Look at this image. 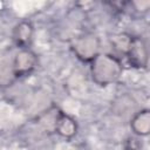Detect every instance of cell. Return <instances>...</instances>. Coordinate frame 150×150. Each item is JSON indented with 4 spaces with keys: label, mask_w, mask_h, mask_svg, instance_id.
<instances>
[{
    "label": "cell",
    "mask_w": 150,
    "mask_h": 150,
    "mask_svg": "<svg viewBox=\"0 0 150 150\" xmlns=\"http://www.w3.org/2000/svg\"><path fill=\"white\" fill-rule=\"evenodd\" d=\"M131 38L130 35H127V34H117L115 36L111 38V43L115 46V48L117 50H120L121 53H127L128 50V47L130 45V41H131Z\"/></svg>",
    "instance_id": "cell-8"
},
{
    "label": "cell",
    "mask_w": 150,
    "mask_h": 150,
    "mask_svg": "<svg viewBox=\"0 0 150 150\" xmlns=\"http://www.w3.org/2000/svg\"><path fill=\"white\" fill-rule=\"evenodd\" d=\"M36 66V55L28 48L20 49L13 62V71L15 76H23L29 74Z\"/></svg>",
    "instance_id": "cell-4"
},
{
    "label": "cell",
    "mask_w": 150,
    "mask_h": 150,
    "mask_svg": "<svg viewBox=\"0 0 150 150\" xmlns=\"http://www.w3.org/2000/svg\"><path fill=\"white\" fill-rule=\"evenodd\" d=\"M54 128H55V131L64 138H71L77 132L76 121L71 116H69L64 112H59L56 115L55 122H54Z\"/></svg>",
    "instance_id": "cell-5"
},
{
    "label": "cell",
    "mask_w": 150,
    "mask_h": 150,
    "mask_svg": "<svg viewBox=\"0 0 150 150\" xmlns=\"http://www.w3.org/2000/svg\"><path fill=\"white\" fill-rule=\"evenodd\" d=\"M33 34H34L33 25L29 21H21L13 29V40L18 47L25 49L30 45Z\"/></svg>",
    "instance_id": "cell-6"
},
{
    "label": "cell",
    "mask_w": 150,
    "mask_h": 150,
    "mask_svg": "<svg viewBox=\"0 0 150 150\" xmlns=\"http://www.w3.org/2000/svg\"><path fill=\"white\" fill-rule=\"evenodd\" d=\"M130 127L135 135L146 136L150 132V111L148 109H143L136 112L131 118Z\"/></svg>",
    "instance_id": "cell-7"
},
{
    "label": "cell",
    "mask_w": 150,
    "mask_h": 150,
    "mask_svg": "<svg viewBox=\"0 0 150 150\" xmlns=\"http://www.w3.org/2000/svg\"><path fill=\"white\" fill-rule=\"evenodd\" d=\"M125 150H142V142L138 137H129L124 145Z\"/></svg>",
    "instance_id": "cell-9"
},
{
    "label": "cell",
    "mask_w": 150,
    "mask_h": 150,
    "mask_svg": "<svg viewBox=\"0 0 150 150\" xmlns=\"http://www.w3.org/2000/svg\"><path fill=\"white\" fill-rule=\"evenodd\" d=\"M125 55L134 67L144 68L148 64V48L145 42L141 38H131Z\"/></svg>",
    "instance_id": "cell-3"
},
{
    "label": "cell",
    "mask_w": 150,
    "mask_h": 150,
    "mask_svg": "<svg viewBox=\"0 0 150 150\" xmlns=\"http://www.w3.org/2000/svg\"><path fill=\"white\" fill-rule=\"evenodd\" d=\"M131 5L138 12H146L148 8L150 7V1H148V0H144V1H134V2H131Z\"/></svg>",
    "instance_id": "cell-10"
},
{
    "label": "cell",
    "mask_w": 150,
    "mask_h": 150,
    "mask_svg": "<svg viewBox=\"0 0 150 150\" xmlns=\"http://www.w3.org/2000/svg\"><path fill=\"white\" fill-rule=\"evenodd\" d=\"M81 150H84V149H81Z\"/></svg>",
    "instance_id": "cell-11"
},
{
    "label": "cell",
    "mask_w": 150,
    "mask_h": 150,
    "mask_svg": "<svg viewBox=\"0 0 150 150\" xmlns=\"http://www.w3.org/2000/svg\"><path fill=\"white\" fill-rule=\"evenodd\" d=\"M73 50L82 61H91L100 50V41L93 34L79 36L73 43Z\"/></svg>",
    "instance_id": "cell-2"
},
{
    "label": "cell",
    "mask_w": 150,
    "mask_h": 150,
    "mask_svg": "<svg viewBox=\"0 0 150 150\" xmlns=\"http://www.w3.org/2000/svg\"><path fill=\"white\" fill-rule=\"evenodd\" d=\"M93 80L101 86H107L116 82L122 75L123 67L117 57L105 53H98L91 61Z\"/></svg>",
    "instance_id": "cell-1"
}]
</instances>
